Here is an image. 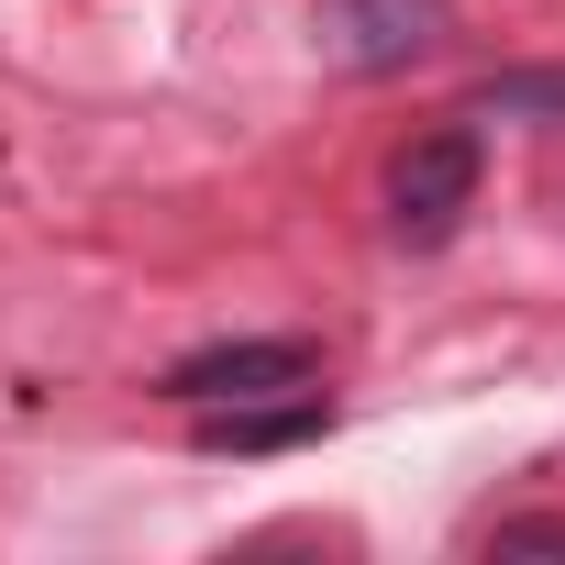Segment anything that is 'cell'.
Returning a JSON list of instances; mask_svg holds the SVG:
<instances>
[{
    "mask_svg": "<svg viewBox=\"0 0 565 565\" xmlns=\"http://www.w3.org/2000/svg\"><path fill=\"white\" fill-rule=\"evenodd\" d=\"M477 178H488V145H477V122L411 134V145L388 156V233H399L411 255L455 244V233H466V211H477Z\"/></svg>",
    "mask_w": 565,
    "mask_h": 565,
    "instance_id": "obj_1",
    "label": "cell"
},
{
    "mask_svg": "<svg viewBox=\"0 0 565 565\" xmlns=\"http://www.w3.org/2000/svg\"><path fill=\"white\" fill-rule=\"evenodd\" d=\"M488 543H499V554H565V521H554V510H521V521H499Z\"/></svg>",
    "mask_w": 565,
    "mask_h": 565,
    "instance_id": "obj_6",
    "label": "cell"
},
{
    "mask_svg": "<svg viewBox=\"0 0 565 565\" xmlns=\"http://www.w3.org/2000/svg\"><path fill=\"white\" fill-rule=\"evenodd\" d=\"M466 111L477 122H565V67H499V78H477Z\"/></svg>",
    "mask_w": 565,
    "mask_h": 565,
    "instance_id": "obj_5",
    "label": "cell"
},
{
    "mask_svg": "<svg viewBox=\"0 0 565 565\" xmlns=\"http://www.w3.org/2000/svg\"><path fill=\"white\" fill-rule=\"evenodd\" d=\"M289 388H322V344L311 333H233V344H200L156 377V399L178 411H233V399H289Z\"/></svg>",
    "mask_w": 565,
    "mask_h": 565,
    "instance_id": "obj_2",
    "label": "cell"
},
{
    "mask_svg": "<svg viewBox=\"0 0 565 565\" xmlns=\"http://www.w3.org/2000/svg\"><path fill=\"white\" fill-rule=\"evenodd\" d=\"M322 433H333V399H322V388L200 411V455H300V444H322Z\"/></svg>",
    "mask_w": 565,
    "mask_h": 565,
    "instance_id": "obj_4",
    "label": "cell"
},
{
    "mask_svg": "<svg viewBox=\"0 0 565 565\" xmlns=\"http://www.w3.org/2000/svg\"><path fill=\"white\" fill-rule=\"evenodd\" d=\"M311 34H322V56L344 78H388V67L444 45V0H322Z\"/></svg>",
    "mask_w": 565,
    "mask_h": 565,
    "instance_id": "obj_3",
    "label": "cell"
}]
</instances>
